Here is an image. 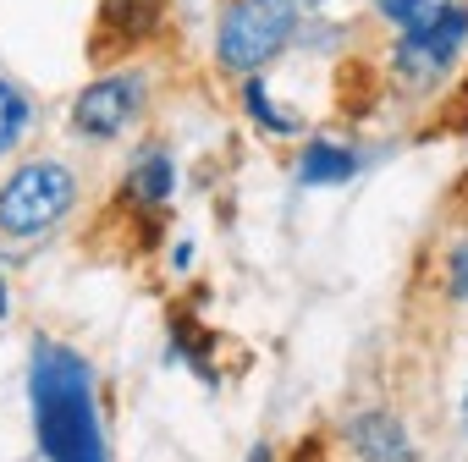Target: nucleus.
Listing matches in <instances>:
<instances>
[{
    "label": "nucleus",
    "mask_w": 468,
    "mask_h": 462,
    "mask_svg": "<svg viewBox=\"0 0 468 462\" xmlns=\"http://www.w3.org/2000/svg\"><path fill=\"white\" fill-rule=\"evenodd\" d=\"M28 396H34V435H39L45 462H105L94 380H89V363L72 347H56V341L34 347Z\"/></svg>",
    "instance_id": "nucleus-1"
},
{
    "label": "nucleus",
    "mask_w": 468,
    "mask_h": 462,
    "mask_svg": "<svg viewBox=\"0 0 468 462\" xmlns=\"http://www.w3.org/2000/svg\"><path fill=\"white\" fill-rule=\"evenodd\" d=\"M298 0H231L220 34H215V56L226 72L238 78H260V67H271L292 34H298Z\"/></svg>",
    "instance_id": "nucleus-2"
},
{
    "label": "nucleus",
    "mask_w": 468,
    "mask_h": 462,
    "mask_svg": "<svg viewBox=\"0 0 468 462\" xmlns=\"http://www.w3.org/2000/svg\"><path fill=\"white\" fill-rule=\"evenodd\" d=\"M78 204V176L61 160H28L0 182V231L6 237H39Z\"/></svg>",
    "instance_id": "nucleus-3"
},
{
    "label": "nucleus",
    "mask_w": 468,
    "mask_h": 462,
    "mask_svg": "<svg viewBox=\"0 0 468 462\" xmlns=\"http://www.w3.org/2000/svg\"><path fill=\"white\" fill-rule=\"evenodd\" d=\"M468 39V6H441L430 23L408 28L391 50V72L402 83H435L441 72H452L457 50Z\"/></svg>",
    "instance_id": "nucleus-4"
},
{
    "label": "nucleus",
    "mask_w": 468,
    "mask_h": 462,
    "mask_svg": "<svg viewBox=\"0 0 468 462\" xmlns=\"http://www.w3.org/2000/svg\"><path fill=\"white\" fill-rule=\"evenodd\" d=\"M138 110H144V78L138 72H111V78L89 83L72 100V127L94 143H111L138 121Z\"/></svg>",
    "instance_id": "nucleus-5"
},
{
    "label": "nucleus",
    "mask_w": 468,
    "mask_h": 462,
    "mask_svg": "<svg viewBox=\"0 0 468 462\" xmlns=\"http://www.w3.org/2000/svg\"><path fill=\"white\" fill-rule=\"evenodd\" d=\"M160 23H165V0H100L89 50H94V61H122L127 50L154 39Z\"/></svg>",
    "instance_id": "nucleus-6"
},
{
    "label": "nucleus",
    "mask_w": 468,
    "mask_h": 462,
    "mask_svg": "<svg viewBox=\"0 0 468 462\" xmlns=\"http://www.w3.org/2000/svg\"><path fill=\"white\" fill-rule=\"evenodd\" d=\"M347 440L364 462H413V446H408V429L397 424V413L386 407H369L347 424Z\"/></svg>",
    "instance_id": "nucleus-7"
},
{
    "label": "nucleus",
    "mask_w": 468,
    "mask_h": 462,
    "mask_svg": "<svg viewBox=\"0 0 468 462\" xmlns=\"http://www.w3.org/2000/svg\"><path fill=\"white\" fill-rule=\"evenodd\" d=\"M171 182H176V171H171V154H165L160 143H144V149L127 160V198H133V204L160 209V204L171 198Z\"/></svg>",
    "instance_id": "nucleus-8"
},
{
    "label": "nucleus",
    "mask_w": 468,
    "mask_h": 462,
    "mask_svg": "<svg viewBox=\"0 0 468 462\" xmlns=\"http://www.w3.org/2000/svg\"><path fill=\"white\" fill-rule=\"evenodd\" d=\"M358 171V154L347 149V143H309L303 154H298V182L303 187H331V182H347Z\"/></svg>",
    "instance_id": "nucleus-9"
},
{
    "label": "nucleus",
    "mask_w": 468,
    "mask_h": 462,
    "mask_svg": "<svg viewBox=\"0 0 468 462\" xmlns=\"http://www.w3.org/2000/svg\"><path fill=\"white\" fill-rule=\"evenodd\" d=\"M23 132H28V105L6 78H0V154H12L23 143Z\"/></svg>",
    "instance_id": "nucleus-10"
},
{
    "label": "nucleus",
    "mask_w": 468,
    "mask_h": 462,
    "mask_svg": "<svg viewBox=\"0 0 468 462\" xmlns=\"http://www.w3.org/2000/svg\"><path fill=\"white\" fill-rule=\"evenodd\" d=\"M435 12H441V0H380V17H386V23H397L402 34H408V28H419V23H430Z\"/></svg>",
    "instance_id": "nucleus-11"
},
{
    "label": "nucleus",
    "mask_w": 468,
    "mask_h": 462,
    "mask_svg": "<svg viewBox=\"0 0 468 462\" xmlns=\"http://www.w3.org/2000/svg\"><path fill=\"white\" fill-rule=\"evenodd\" d=\"M243 100H249V116H260L271 132H298V121H292V116H276V105H271V94H265V83H260V78H249V94H243Z\"/></svg>",
    "instance_id": "nucleus-12"
},
{
    "label": "nucleus",
    "mask_w": 468,
    "mask_h": 462,
    "mask_svg": "<svg viewBox=\"0 0 468 462\" xmlns=\"http://www.w3.org/2000/svg\"><path fill=\"white\" fill-rule=\"evenodd\" d=\"M446 287H452V298H463V303H468V237L446 254Z\"/></svg>",
    "instance_id": "nucleus-13"
},
{
    "label": "nucleus",
    "mask_w": 468,
    "mask_h": 462,
    "mask_svg": "<svg viewBox=\"0 0 468 462\" xmlns=\"http://www.w3.org/2000/svg\"><path fill=\"white\" fill-rule=\"evenodd\" d=\"M463 435H468V391H463Z\"/></svg>",
    "instance_id": "nucleus-14"
}]
</instances>
